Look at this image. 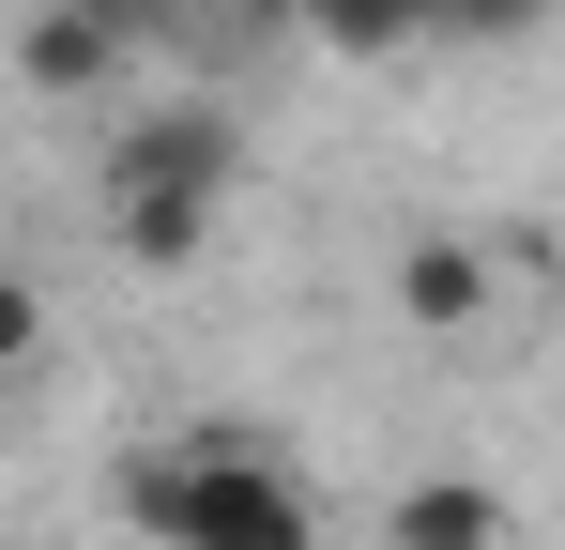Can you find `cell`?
Segmentation results:
<instances>
[{"instance_id": "30bf717a", "label": "cell", "mask_w": 565, "mask_h": 550, "mask_svg": "<svg viewBox=\"0 0 565 550\" xmlns=\"http://www.w3.org/2000/svg\"><path fill=\"white\" fill-rule=\"evenodd\" d=\"M245 15H290V31H306V0H245Z\"/></svg>"}, {"instance_id": "5b68a950", "label": "cell", "mask_w": 565, "mask_h": 550, "mask_svg": "<svg viewBox=\"0 0 565 550\" xmlns=\"http://www.w3.org/2000/svg\"><path fill=\"white\" fill-rule=\"evenodd\" d=\"M138 31L107 15V0H31V92H93Z\"/></svg>"}, {"instance_id": "3957f363", "label": "cell", "mask_w": 565, "mask_h": 550, "mask_svg": "<svg viewBox=\"0 0 565 550\" xmlns=\"http://www.w3.org/2000/svg\"><path fill=\"white\" fill-rule=\"evenodd\" d=\"M382 306H397L413 337H473V321L504 306V261H489L473 230H413V245L382 261Z\"/></svg>"}, {"instance_id": "ba28073f", "label": "cell", "mask_w": 565, "mask_h": 550, "mask_svg": "<svg viewBox=\"0 0 565 550\" xmlns=\"http://www.w3.org/2000/svg\"><path fill=\"white\" fill-rule=\"evenodd\" d=\"M551 0H444V31H473V46H504V31H535Z\"/></svg>"}, {"instance_id": "6da1fadb", "label": "cell", "mask_w": 565, "mask_h": 550, "mask_svg": "<svg viewBox=\"0 0 565 550\" xmlns=\"http://www.w3.org/2000/svg\"><path fill=\"white\" fill-rule=\"evenodd\" d=\"M122 520H138L153 550H321L306 474H290V458H260L245 429L138 444V458H122Z\"/></svg>"}, {"instance_id": "9c48e42d", "label": "cell", "mask_w": 565, "mask_h": 550, "mask_svg": "<svg viewBox=\"0 0 565 550\" xmlns=\"http://www.w3.org/2000/svg\"><path fill=\"white\" fill-rule=\"evenodd\" d=\"M107 15H122V31H153V15H169V0H107Z\"/></svg>"}, {"instance_id": "52a82bcc", "label": "cell", "mask_w": 565, "mask_h": 550, "mask_svg": "<svg viewBox=\"0 0 565 550\" xmlns=\"http://www.w3.org/2000/svg\"><path fill=\"white\" fill-rule=\"evenodd\" d=\"M214 214H230V199H107V245L138 275H184L199 245H214Z\"/></svg>"}, {"instance_id": "277c9868", "label": "cell", "mask_w": 565, "mask_h": 550, "mask_svg": "<svg viewBox=\"0 0 565 550\" xmlns=\"http://www.w3.org/2000/svg\"><path fill=\"white\" fill-rule=\"evenodd\" d=\"M367 536H382V550H520V505H504L489 474H413Z\"/></svg>"}, {"instance_id": "7a4b0ae2", "label": "cell", "mask_w": 565, "mask_h": 550, "mask_svg": "<svg viewBox=\"0 0 565 550\" xmlns=\"http://www.w3.org/2000/svg\"><path fill=\"white\" fill-rule=\"evenodd\" d=\"M245 183V123L214 92H153L107 123V199H230Z\"/></svg>"}, {"instance_id": "8fae6325", "label": "cell", "mask_w": 565, "mask_h": 550, "mask_svg": "<svg viewBox=\"0 0 565 550\" xmlns=\"http://www.w3.org/2000/svg\"><path fill=\"white\" fill-rule=\"evenodd\" d=\"M46 550H77V536H46Z\"/></svg>"}, {"instance_id": "8992f818", "label": "cell", "mask_w": 565, "mask_h": 550, "mask_svg": "<svg viewBox=\"0 0 565 550\" xmlns=\"http://www.w3.org/2000/svg\"><path fill=\"white\" fill-rule=\"evenodd\" d=\"M428 31H444V0H306V46H337V62H397Z\"/></svg>"}]
</instances>
